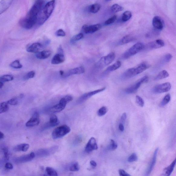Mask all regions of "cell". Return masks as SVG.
<instances>
[{"label":"cell","mask_w":176,"mask_h":176,"mask_svg":"<svg viewBox=\"0 0 176 176\" xmlns=\"http://www.w3.org/2000/svg\"><path fill=\"white\" fill-rule=\"evenodd\" d=\"M56 35L58 37H64L66 35L65 32L62 29H60L57 31L56 32Z\"/></svg>","instance_id":"obj_49"},{"label":"cell","mask_w":176,"mask_h":176,"mask_svg":"<svg viewBox=\"0 0 176 176\" xmlns=\"http://www.w3.org/2000/svg\"><path fill=\"white\" fill-rule=\"evenodd\" d=\"M135 39L134 37L130 35H127L121 39L119 42L120 45L124 44L134 41Z\"/></svg>","instance_id":"obj_28"},{"label":"cell","mask_w":176,"mask_h":176,"mask_svg":"<svg viewBox=\"0 0 176 176\" xmlns=\"http://www.w3.org/2000/svg\"><path fill=\"white\" fill-rule=\"evenodd\" d=\"M112 11L115 13L120 11H121L124 10V8L122 7L119 5L117 4H114L113 5L111 6V8Z\"/></svg>","instance_id":"obj_38"},{"label":"cell","mask_w":176,"mask_h":176,"mask_svg":"<svg viewBox=\"0 0 176 176\" xmlns=\"http://www.w3.org/2000/svg\"><path fill=\"white\" fill-rule=\"evenodd\" d=\"M36 155L34 152H31L30 154L22 156L17 160V162L19 163L28 162L33 159Z\"/></svg>","instance_id":"obj_24"},{"label":"cell","mask_w":176,"mask_h":176,"mask_svg":"<svg viewBox=\"0 0 176 176\" xmlns=\"http://www.w3.org/2000/svg\"><path fill=\"white\" fill-rule=\"evenodd\" d=\"M135 100L137 103L141 107H143L144 106L145 102L141 97L138 95H137L135 97Z\"/></svg>","instance_id":"obj_46"},{"label":"cell","mask_w":176,"mask_h":176,"mask_svg":"<svg viewBox=\"0 0 176 176\" xmlns=\"http://www.w3.org/2000/svg\"><path fill=\"white\" fill-rule=\"evenodd\" d=\"M73 99V97L71 95H66L60 99L58 104L53 106L50 109V111L53 113H57L62 111L68 103L71 101Z\"/></svg>","instance_id":"obj_4"},{"label":"cell","mask_w":176,"mask_h":176,"mask_svg":"<svg viewBox=\"0 0 176 176\" xmlns=\"http://www.w3.org/2000/svg\"><path fill=\"white\" fill-rule=\"evenodd\" d=\"M5 167L7 169L11 170L13 169V166L11 163L7 162L5 165Z\"/></svg>","instance_id":"obj_53"},{"label":"cell","mask_w":176,"mask_h":176,"mask_svg":"<svg viewBox=\"0 0 176 176\" xmlns=\"http://www.w3.org/2000/svg\"><path fill=\"white\" fill-rule=\"evenodd\" d=\"M158 151H159V148H157L155 150L154 153H153L151 162L149 167H148L146 171L145 176H149L151 173L152 172L153 168L155 167L156 162Z\"/></svg>","instance_id":"obj_20"},{"label":"cell","mask_w":176,"mask_h":176,"mask_svg":"<svg viewBox=\"0 0 176 176\" xmlns=\"http://www.w3.org/2000/svg\"><path fill=\"white\" fill-rule=\"evenodd\" d=\"M152 24L155 29L159 31L163 30L165 27L164 22L161 18L159 16H156L153 17Z\"/></svg>","instance_id":"obj_19"},{"label":"cell","mask_w":176,"mask_h":176,"mask_svg":"<svg viewBox=\"0 0 176 176\" xmlns=\"http://www.w3.org/2000/svg\"><path fill=\"white\" fill-rule=\"evenodd\" d=\"M37 17H32L27 16L20 19L19 24L21 27L26 29L32 28L37 23Z\"/></svg>","instance_id":"obj_5"},{"label":"cell","mask_w":176,"mask_h":176,"mask_svg":"<svg viewBox=\"0 0 176 176\" xmlns=\"http://www.w3.org/2000/svg\"><path fill=\"white\" fill-rule=\"evenodd\" d=\"M80 169V167L78 163L75 162L73 163L69 167V170L71 171L76 172Z\"/></svg>","instance_id":"obj_42"},{"label":"cell","mask_w":176,"mask_h":176,"mask_svg":"<svg viewBox=\"0 0 176 176\" xmlns=\"http://www.w3.org/2000/svg\"><path fill=\"white\" fill-rule=\"evenodd\" d=\"M40 123L39 115L38 112H35L26 124L27 127H32L38 125Z\"/></svg>","instance_id":"obj_16"},{"label":"cell","mask_w":176,"mask_h":176,"mask_svg":"<svg viewBox=\"0 0 176 176\" xmlns=\"http://www.w3.org/2000/svg\"><path fill=\"white\" fill-rule=\"evenodd\" d=\"M5 137V135L3 133L0 131V139H4Z\"/></svg>","instance_id":"obj_56"},{"label":"cell","mask_w":176,"mask_h":176,"mask_svg":"<svg viewBox=\"0 0 176 176\" xmlns=\"http://www.w3.org/2000/svg\"><path fill=\"white\" fill-rule=\"evenodd\" d=\"M3 151L4 153V158L6 160L8 161L9 159V154L8 150L6 148H3Z\"/></svg>","instance_id":"obj_50"},{"label":"cell","mask_w":176,"mask_h":176,"mask_svg":"<svg viewBox=\"0 0 176 176\" xmlns=\"http://www.w3.org/2000/svg\"><path fill=\"white\" fill-rule=\"evenodd\" d=\"M169 76V74L168 72L164 70L160 72L159 74H158L156 76L154 80H159L163 79L166 78Z\"/></svg>","instance_id":"obj_29"},{"label":"cell","mask_w":176,"mask_h":176,"mask_svg":"<svg viewBox=\"0 0 176 176\" xmlns=\"http://www.w3.org/2000/svg\"><path fill=\"white\" fill-rule=\"evenodd\" d=\"M55 1H52L47 2L43 7L38 17L37 23L41 26L46 22L53 12L55 7Z\"/></svg>","instance_id":"obj_1"},{"label":"cell","mask_w":176,"mask_h":176,"mask_svg":"<svg viewBox=\"0 0 176 176\" xmlns=\"http://www.w3.org/2000/svg\"><path fill=\"white\" fill-rule=\"evenodd\" d=\"M117 18L116 15H114L108 19L105 22L104 24L105 25H109L115 22Z\"/></svg>","instance_id":"obj_44"},{"label":"cell","mask_w":176,"mask_h":176,"mask_svg":"<svg viewBox=\"0 0 176 176\" xmlns=\"http://www.w3.org/2000/svg\"><path fill=\"white\" fill-rule=\"evenodd\" d=\"M8 105H15L18 104V100L17 98H13L8 100L7 102Z\"/></svg>","instance_id":"obj_47"},{"label":"cell","mask_w":176,"mask_h":176,"mask_svg":"<svg viewBox=\"0 0 176 176\" xmlns=\"http://www.w3.org/2000/svg\"><path fill=\"white\" fill-rule=\"evenodd\" d=\"M102 25L100 24H96L91 25H84L82 27V29L85 34H92L99 31L102 28Z\"/></svg>","instance_id":"obj_15"},{"label":"cell","mask_w":176,"mask_h":176,"mask_svg":"<svg viewBox=\"0 0 176 176\" xmlns=\"http://www.w3.org/2000/svg\"><path fill=\"white\" fill-rule=\"evenodd\" d=\"M121 62L120 61H117L114 64L108 67L106 69V71L109 72L115 71V70L119 68L121 66Z\"/></svg>","instance_id":"obj_30"},{"label":"cell","mask_w":176,"mask_h":176,"mask_svg":"<svg viewBox=\"0 0 176 176\" xmlns=\"http://www.w3.org/2000/svg\"><path fill=\"white\" fill-rule=\"evenodd\" d=\"M9 109V105L7 102H3L0 103V114L6 112Z\"/></svg>","instance_id":"obj_36"},{"label":"cell","mask_w":176,"mask_h":176,"mask_svg":"<svg viewBox=\"0 0 176 176\" xmlns=\"http://www.w3.org/2000/svg\"><path fill=\"white\" fill-rule=\"evenodd\" d=\"M46 173L44 176H58L56 171L50 167H47L46 168Z\"/></svg>","instance_id":"obj_32"},{"label":"cell","mask_w":176,"mask_h":176,"mask_svg":"<svg viewBox=\"0 0 176 176\" xmlns=\"http://www.w3.org/2000/svg\"><path fill=\"white\" fill-rule=\"evenodd\" d=\"M14 79V77L11 75H5L0 77V82H8L12 81Z\"/></svg>","instance_id":"obj_34"},{"label":"cell","mask_w":176,"mask_h":176,"mask_svg":"<svg viewBox=\"0 0 176 176\" xmlns=\"http://www.w3.org/2000/svg\"><path fill=\"white\" fill-rule=\"evenodd\" d=\"M118 145L116 142L114 140H110V142L109 145L107 147V149L110 151H112L116 149Z\"/></svg>","instance_id":"obj_39"},{"label":"cell","mask_w":176,"mask_h":176,"mask_svg":"<svg viewBox=\"0 0 176 176\" xmlns=\"http://www.w3.org/2000/svg\"><path fill=\"white\" fill-rule=\"evenodd\" d=\"M138 160V157L136 153H133L128 158L127 161L128 162L132 163L136 162Z\"/></svg>","instance_id":"obj_43"},{"label":"cell","mask_w":176,"mask_h":176,"mask_svg":"<svg viewBox=\"0 0 176 176\" xmlns=\"http://www.w3.org/2000/svg\"><path fill=\"white\" fill-rule=\"evenodd\" d=\"M13 2L11 0H2L0 2V15L4 13L9 8Z\"/></svg>","instance_id":"obj_22"},{"label":"cell","mask_w":176,"mask_h":176,"mask_svg":"<svg viewBox=\"0 0 176 176\" xmlns=\"http://www.w3.org/2000/svg\"><path fill=\"white\" fill-rule=\"evenodd\" d=\"M119 129L121 132H124L125 130L124 125L120 123L119 125Z\"/></svg>","instance_id":"obj_54"},{"label":"cell","mask_w":176,"mask_h":176,"mask_svg":"<svg viewBox=\"0 0 176 176\" xmlns=\"http://www.w3.org/2000/svg\"><path fill=\"white\" fill-rule=\"evenodd\" d=\"M85 72V69L83 67H77L69 70L66 72H64V75L62 77L65 78L72 76V75L81 74Z\"/></svg>","instance_id":"obj_18"},{"label":"cell","mask_w":176,"mask_h":176,"mask_svg":"<svg viewBox=\"0 0 176 176\" xmlns=\"http://www.w3.org/2000/svg\"><path fill=\"white\" fill-rule=\"evenodd\" d=\"M107 112V108L106 107L103 106L98 110L97 115L99 116L102 117L106 114Z\"/></svg>","instance_id":"obj_41"},{"label":"cell","mask_w":176,"mask_h":176,"mask_svg":"<svg viewBox=\"0 0 176 176\" xmlns=\"http://www.w3.org/2000/svg\"><path fill=\"white\" fill-rule=\"evenodd\" d=\"M98 147L96 139L92 137L89 141L85 148V152L89 153L98 149Z\"/></svg>","instance_id":"obj_17"},{"label":"cell","mask_w":176,"mask_h":176,"mask_svg":"<svg viewBox=\"0 0 176 176\" xmlns=\"http://www.w3.org/2000/svg\"><path fill=\"white\" fill-rule=\"evenodd\" d=\"M71 131L70 127L66 125H63L55 129L52 133V137L54 139H59L64 137Z\"/></svg>","instance_id":"obj_6"},{"label":"cell","mask_w":176,"mask_h":176,"mask_svg":"<svg viewBox=\"0 0 176 176\" xmlns=\"http://www.w3.org/2000/svg\"><path fill=\"white\" fill-rule=\"evenodd\" d=\"M10 66L12 68L15 69H20L22 67V65L19 60H16L11 63Z\"/></svg>","instance_id":"obj_37"},{"label":"cell","mask_w":176,"mask_h":176,"mask_svg":"<svg viewBox=\"0 0 176 176\" xmlns=\"http://www.w3.org/2000/svg\"><path fill=\"white\" fill-rule=\"evenodd\" d=\"M65 60L64 54L57 53L55 54L51 60V64H58L63 63Z\"/></svg>","instance_id":"obj_25"},{"label":"cell","mask_w":176,"mask_h":176,"mask_svg":"<svg viewBox=\"0 0 176 176\" xmlns=\"http://www.w3.org/2000/svg\"><path fill=\"white\" fill-rule=\"evenodd\" d=\"M127 114L125 112L123 113L120 119V123L124 125L127 119Z\"/></svg>","instance_id":"obj_51"},{"label":"cell","mask_w":176,"mask_h":176,"mask_svg":"<svg viewBox=\"0 0 176 176\" xmlns=\"http://www.w3.org/2000/svg\"><path fill=\"white\" fill-rule=\"evenodd\" d=\"M171 88V85L170 83L166 82L156 85L153 88L152 92L155 94L162 93L170 91Z\"/></svg>","instance_id":"obj_10"},{"label":"cell","mask_w":176,"mask_h":176,"mask_svg":"<svg viewBox=\"0 0 176 176\" xmlns=\"http://www.w3.org/2000/svg\"><path fill=\"white\" fill-rule=\"evenodd\" d=\"M115 54L114 52L110 53L106 56L103 57L97 63V66L99 67H104L111 64L115 59Z\"/></svg>","instance_id":"obj_9"},{"label":"cell","mask_w":176,"mask_h":176,"mask_svg":"<svg viewBox=\"0 0 176 176\" xmlns=\"http://www.w3.org/2000/svg\"><path fill=\"white\" fill-rule=\"evenodd\" d=\"M165 45V42L163 40L157 39L149 43L145 46L144 45V49L150 50L159 49L164 46Z\"/></svg>","instance_id":"obj_12"},{"label":"cell","mask_w":176,"mask_h":176,"mask_svg":"<svg viewBox=\"0 0 176 176\" xmlns=\"http://www.w3.org/2000/svg\"><path fill=\"white\" fill-rule=\"evenodd\" d=\"M44 2L43 1H37L30 9L28 16L38 17L40 11L43 7Z\"/></svg>","instance_id":"obj_8"},{"label":"cell","mask_w":176,"mask_h":176,"mask_svg":"<svg viewBox=\"0 0 176 176\" xmlns=\"http://www.w3.org/2000/svg\"><path fill=\"white\" fill-rule=\"evenodd\" d=\"M119 176H132L124 170L120 169L119 170Z\"/></svg>","instance_id":"obj_52"},{"label":"cell","mask_w":176,"mask_h":176,"mask_svg":"<svg viewBox=\"0 0 176 176\" xmlns=\"http://www.w3.org/2000/svg\"><path fill=\"white\" fill-rule=\"evenodd\" d=\"M151 67L150 64L147 62H143L136 66L128 69L123 74L125 78H130L141 73Z\"/></svg>","instance_id":"obj_2"},{"label":"cell","mask_w":176,"mask_h":176,"mask_svg":"<svg viewBox=\"0 0 176 176\" xmlns=\"http://www.w3.org/2000/svg\"><path fill=\"white\" fill-rule=\"evenodd\" d=\"M90 165L92 167H95L97 166V163L94 160H91L90 162Z\"/></svg>","instance_id":"obj_55"},{"label":"cell","mask_w":176,"mask_h":176,"mask_svg":"<svg viewBox=\"0 0 176 176\" xmlns=\"http://www.w3.org/2000/svg\"><path fill=\"white\" fill-rule=\"evenodd\" d=\"M101 7V5L99 4L96 3L93 4L90 6L89 11L92 13L96 14L99 12Z\"/></svg>","instance_id":"obj_31"},{"label":"cell","mask_w":176,"mask_h":176,"mask_svg":"<svg viewBox=\"0 0 176 176\" xmlns=\"http://www.w3.org/2000/svg\"><path fill=\"white\" fill-rule=\"evenodd\" d=\"M57 146H54L46 149H40L37 152L36 155L37 157H44L54 154L58 149Z\"/></svg>","instance_id":"obj_11"},{"label":"cell","mask_w":176,"mask_h":176,"mask_svg":"<svg viewBox=\"0 0 176 176\" xmlns=\"http://www.w3.org/2000/svg\"><path fill=\"white\" fill-rule=\"evenodd\" d=\"M35 72L34 71H31L28 73L24 77V80H27L33 78L35 75Z\"/></svg>","instance_id":"obj_45"},{"label":"cell","mask_w":176,"mask_h":176,"mask_svg":"<svg viewBox=\"0 0 176 176\" xmlns=\"http://www.w3.org/2000/svg\"><path fill=\"white\" fill-rule=\"evenodd\" d=\"M4 86L3 83L0 82V89H1Z\"/></svg>","instance_id":"obj_58"},{"label":"cell","mask_w":176,"mask_h":176,"mask_svg":"<svg viewBox=\"0 0 176 176\" xmlns=\"http://www.w3.org/2000/svg\"><path fill=\"white\" fill-rule=\"evenodd\" d=\"M64 71H62V70H61V71H60V75H61V76L62 77L63 76V75H64Z\"/></svg>","instance_id":"obj_57"},{"label":"cell","mask_w":176,"mask_h":176,"mask_svg":"<svg viewBox=\"0 0 176 176\" xmlns=\"http://www.w3.org/2000/svg\"><path fill=\"white\" fill-rule=\"evenodd\" d=\"M132 14L131 12L129 11H127L124 12L122 15V21L123 22L127 21L131 18Z\"/></svg>","instance_id":"obj_33"},{"label":"cell","mask_w":176,"mask_h":176,"mask_svg":"<svg viewBox=\"0 0 176 176\" xmlns=\"http://www.w3.org/2000/svg\"><path fill=\"white\" fill-rule=\"evenodd\" d=\"M43 46L39 42L34 43L27 47V51L29 52L37 53L42 49Z\"/></svg>","instance_id":"obj_21"},{"label":"cell","mask_w":176,"mask_h":176,"mask_svg":"<svg viewBox=\"0 0 176 176\" xmlns=\"http://www.w3.org/2000/svg\"><path fill=\"white\" fill-rule=\"evenodd\" d=\"M171 97L170 94H168L163 98L162 101L160 104V106L163 107L168 104L171 100Z\"/></svg>","instance_id":"obj_35"},{"label":"cell","mask_w":176,"mask_h":176,"mask_svg":"<svg viewBox=\"0 0 176 176\" xmlns=\"http://www.w3.org/2000/svg\"><path fill=\"white\" fill-rule=\"evenodd\" d=\"M51 54V52L49 50H45L40 51L36 54L37 58L39 59L44 60L48 58Z\"/></svg>","instance_id":"obj_26"},{"label":"cell","mask_w":176,"mask_h":176,"mask_svg":"<svg viewBox=\"0 0 176 176\" xmlns=\"http://www.w3.org/2000/svg\"><path fill=\"white\" fill-rule=\"evenodd\" d=\"M60 122L56 115H52L50 116L49 121L47 122L43 126L42 130H44L50 128L57 126L59 124Z\"/></svg>","instance_id":"obj_14"},{"label":"cell","mask_w":176,"mask_h":176,"mask_svg":"<svg viewBox=\"0 0 176 176\" xmlns=\"http://www.w3.org/2000/svg\"><path fill=\"white\" fill-rule=\"evenodd\" d=\"M106 89V87H104L102 88V89L86 93L82 95L81 96L79 97L78 100H77V102L78 103H80L84 102L85 100L89 99L90 97L94 96V95L104 91Z\"/></svg>","instance_id":"obj_13"},{"label":"cell","mask_w":176,"mask_h":176,"mask_svg":"<svg viewBox=\"0 0 176 176\" xmlns=\"http://www.w3.org/2000/svg\"><path fill=\"white\" fill-rule=\"evenodd\" d=\"M84 37V34L82 33H80L73 37L70 40V42L72 44H73L75 42H76L79 40L82 39Z\"/></svg>","instance_id":"obj_40"},{"label":"cell","mask_w":176,"mask_h":176,"mask_svg":"<svg viewBox=\"0 0 176 176\" xmlns=\"http://www.w3.org/2000/svg\"><path fill=\"white\" fill-rule=\"evenodd\" d=\"M144 45L142 43H137L122 54V59L125 60L129 58L144 50Z\"/></svg>","instance_id":"obj_3"},{"label":"cell","mask_w":176,"mask_h":176,"mask_svg":"<svg viewBox=\"0 0 176 176\" xmlns=\"http://www.w3.org/2000/svg\"><path fill=\"white\" fill-rule=\"evenodd\" d=\"M29 145L27 144L18 145L14 148V150L16 152H26L29 148Z\"/></svg>","instance_id":"obj_27"},{"label":"cell","mask_w":176,"mask_h":176,"mask_svg":"<svg viewBox=\"0 0 176 176\" xmlns=\"http://www.w3.org/2000/svg\"><path fill=\"white\" fill-rule=\"evenodd\" d=\"M149 77L147 76H145L139 80L135 83L130 86L126 88L125 90V91L127 94H134L136 93L141 86L144 83H146L149 81Z\"/></svg>","instance_id":"obj_7"},{"label":"cell","mask_w":176,"mask_h":176,"mask_svg":"<svg viewBox=\"0 0 176 176\" xmlns=\"http://www.w3.org/2000/svg\"><path fill=\"white\" fill-rule=\"evenodd\" d=\"M176 163V159H175L170 165L164 168L161 176H170L174 170Z\"/></svg>","instance_id":"obj_23"},{"label":"cell","mask_w":176,"mask_h":176,"mask_svg":"<svg viewBox=\"0 0 176 176\" xmlns=\"http://www.w3.org/2000/svg\"><path fill=\"white\" fill-rule=\"evenodd\" d=\"M172 57V56L171 54H167L163 57V61L165 62H169L171 60Z\"/></svg>","instance_id":"obj_48"}]
</instances>
